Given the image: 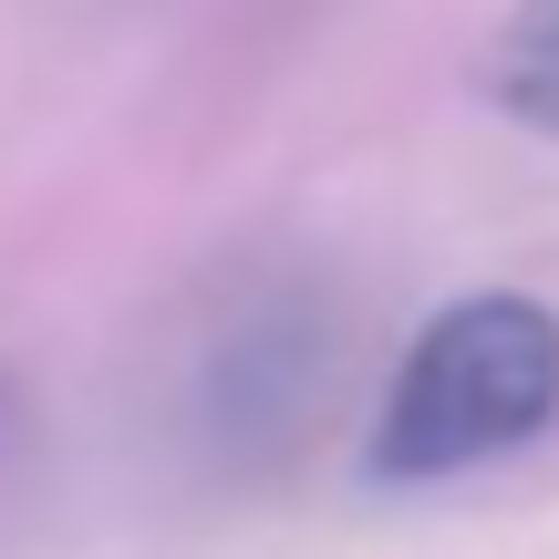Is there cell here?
<instances>
[{
    "mask_svg": "<svg viewBox=\"0 0 559 559\" xmlns=\"http://www.w3.org/2000/svg\"><path fill=\"white\" fill-rule=\"evenodd\" d=\"M549 415H559V311H539L528 290H466L404 342L362 466L383 487H436L528 445Z\"/></svg>",
    "mask_w": 559,
    "mask_h": 559,
    "instance_id": "obj_1",
    "label": "cell"
},
{
    "mask_svg": "<svg viewBox=\"0 0 559 559\" xmlns=\"http://www.w3.org/2000/svg\"><path fill=\"white\" fill-rule=\"evenodd\" d=\"M477 94L528 135H559V0H519L477 52Z\"/></svg>",
    "mask_w": 559,
    "mask_h": 559,
    "instance_id": "obj_2",
    "label": "cell"
}]
</instances>
